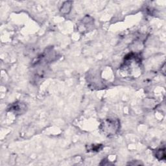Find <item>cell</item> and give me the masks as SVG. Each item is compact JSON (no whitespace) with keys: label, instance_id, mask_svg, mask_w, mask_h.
I'll list each match as a JSON object with an SVG mask.
<instances>
[{"label":"cell","instance_id":"obj_1","mask_svg":"<svg viewBox=\"0 0 166 166\" xmlns=\"http://www.w3.org/2000/svg\"><path fill=\"white\" fill-rule=\"evenodd\" d=\"M120 129V121L116 119H106L101 125V130L106 136H114Z\"/></svg>","mask_w":166,"mask_h":166},{"label":"cell","instance_id":"obj_2","mask_svg":"<svg viewBox=\"0 0 166 166\" xmlns=\"http://www.w3.org/2000/svg\"><path fill=\"white\" fill-rule=\"evenodd\" d=\"M10 109L11 111H13L16 113L18 114H22L25 111V110H26V106L21 103H16L13 105H12Z\"/></svg>","mask_w":166,"mask_h":166},{"label":"cell","instance_id":"obj_3","mask_svg":"<svg viewBox=\"0 0 166 166\" xmlns=\"http://www.w3.org/2000/svg\"><path fill=\"white\" fill-rule=\"evenodd\" d=\"M155 156L160 160H165V149H159L158 151H156Z\"/></svg>","mask_w":166,"mask_h":166},{"label":"cell","instance_id":"obj_4","mask_svg":"<svg viewBox=\"0 0 166 166\" xmlns=\"http://www.w3.org/2000/svg\"><path fill=\"white\" fill-rule=\"evenodd\" d=\"M103 148V146L102 145H92V146H90L88 148V151H99Z\"/></svg>","mask_w":166,"mask_h":166}]
</instances>
